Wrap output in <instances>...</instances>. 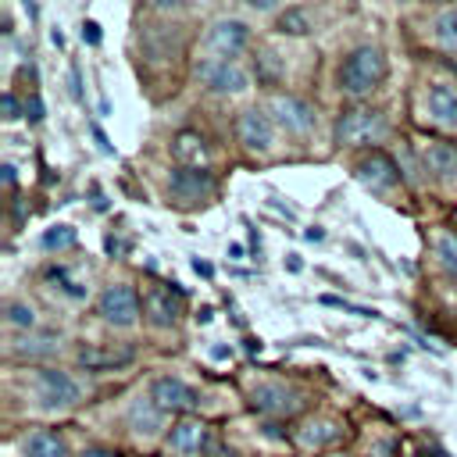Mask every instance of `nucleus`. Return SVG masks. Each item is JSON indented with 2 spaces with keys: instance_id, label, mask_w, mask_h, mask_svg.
Returning <instances> with one entry per match:
<instances>
[{
  "instance_id": "obj_25",
  "label": "nucleus",
  "mask_w": 457,
  "mask_h": 457,
  "mask_svg": "<svg viewBox=\"0 0 457 457\" xmlns=\"http://www.w3.org/2000/svg\"><path fill=\"white\" fill-rule=\"evenodd\" d=\"M54 336H32V339H18L14 346H11V353L14 357H46V353H54Z\"/></svg>"
},
{
  "instance_id": "obj_28",
  "label": "nucleus",
  "mask_w": 457,
  "mask_h": 457,
  "mask_svg": "<svg viewBox=\"0 0 457 457\" xmlns=\"http://www.w3.org/2000/svg\"><path fill=\"white\" fill-rule=\"evenodd\" d=\"M7 321H11L14 328H32V325H36V311H32V303H25V300H11V303H7Z\"/></svg>"
},
{
  "instance_id": "obj_29",
  "label": "nucleus",
  "mask_w": 457,
  "mask_h": 457,
  "mask_svg": "<svg viewBox=\"0 0 457 457\" xmlns=\"http://www.w3.org/2000/svg\"><path fill=\"white\" fill-rule=\"evenodd\" d=\"M82 39H86L89 46H96V43H100V25H96V21H86V25H82Z\"/></svg>"
},
{
  "instance_id": "obj_33",
  "label": "nucleus",
  "mask_w": 457,
  "mask_h": 457,
  "mask_svg": "<svg viewBox=\"0 0 457 457\" xmlns=\"http://www.w3.org/2000/svg\"><path fill=\"white\" fill-rule=\"evenodd\" d=\"M93 139L100 143V150H104V154H111V143H107V136H104V132H100L96 125H93Z\"/></svg>"
},
{
  "instance_id": "obj_20",
  "label": "nucleus",
  "mask_w": 457,
  "mask_h": 457,
  "mask_svg": "<svg viewBox=\"0 0 457 457\" xmlns=\"http://www.w3.org/2000/svg\"><path fill=\"white\" fill-rule=\"evenodd\" d=\"M21 450H25V457H68L64 439L57 432H50V428H36L32 436H25Z\"/></svg>"
},
{
  "instance_id": "obj_2",
  "label": "nucleus",
  "mask_w": 457,
  "mask_h": 457,
  "mask_svg": "<svg viewBox=\"0 0 457 457\" xmlns=\"http://www.w3.org/2000/svg\"><path fill=\"white\" fill-rule=\"evenodd\" d=\"M250 43V25L239 18H218L207 32H204V54L207 61H232L246 50Z\"/></svg>"
},
{
  "instance_id": "obj_17",
  "label": "nucleus",
  "mask_w": 457,
  "mask_h": 457,
  "mask_svg": "<svg viewBox=\"0 0 457 457\" xmlns=\"http://www.w3.org/2000/svg\"><path fill=\"white\" fill-rule=\"evenodd\" d=\"M421 157H425V168H428L436 179H457V143L432 139Z\"/></svg>"
},
{
  "instance_id": "obj_26",
  "label": "nucleus",
  "mask_w": 457,
  "mask_h": 457,
  "mask_svg": "<svg viewBox=\"0 0 457 457\" xmlns=\"http://www.w3.org/2000/svg\"><path fill=\"white\" fill-rule=\"evenodd\" d=\"M278 32H289V36H303V32H311V18H307V11H300V7H286V11L278 14Z\"/></svg>"
},
{
  "instance_id": "obj_9",
  "label": "nucleus",
  "mask_w": 457,
  "mask_h": 457,
  "mask_svg": "<svg viewBox=\"0 0 457 457\" xmlns=\"http://www.w3.org/2000/svg\"><path fill=\"white\" fill-rule=\"evenodd\" d=\"M271 114H275V121L286 129V132H293V136H307L314 125H318V114H314V107L307 104V100H300V96H271Z\"/></svg>"
},
{
  "instance_id": "obj_11",
  "label": "nucleus",
  "mask_w": 457,
  "mask_h": 457,
  "mask_svg": "<svg viewBox=\"0 0 457 457\" xmlns=\"http://www.w3.org/2000/svg\"><path fill=\"white\" fill-rule=\"evenodd\" d=\"M357 179H361L371 193H389V189L400 182V168H396V161H393L389 154L371 150L368 157L357 161Z\"/></svg>"
},
{
  "instance_id": "obj_4",
  "label": "nucleus",
  "mask_w": 457,
  "mask_h": 457,
  "mask_svg": "<svg viewBox=\"0 0 457 457\" xmlns=\"http://www.w3.org/2000/svg\"><path fill=\"white\" fill-rule=\"evenodd\" d=\"M36 396L43 407L57 411V407H75L82 400V382L71 378L61 368H39L36 371Z\"/></svg>"
},
{
  "instance_id": "obj_19",
  "label": "nucleus",
  "mask_w": 457,
  "mask_h": 457,
  "mask_svg": "<svg viewBox=\"0 0 457 457\" xmlns=\"http://www.w3.org/2000/svg\"><path fill=\"white\" fill-rule=\"evenodd\" d=\"M129 428L132 432H139V436H154L157 428H161V421H164V411L150 400V396H139V400H132L129 403Z\"/></svg>"
},
{
  "instance_id": "obj_27",
  "label": "nucleus",
  "mask_w": 457,
  "mask_h": 457,
  "mask_svg": "<svg viewBox=\"0 0 457 457\" xmlns=\"http://www.w3.org/2000/svg\"><path fill=\"white\" fill-rule=\"evenodd\" d=\"M75 239H79V236H75L71 225H54V228L43 232L39 243H43V250H68V246H75Z\"/></svg>"
},
{
  "instance_id": "obj_10",
  "label": "nucleus",
  "mask_w": 457,
  "mask_h": 457,
  "mask_svg": "<svg viewBox=\"0 0 457 457\" xmlns=\"http://www.w3.org/2000/svg\"><path fill=\"white\" fill-rule=\"evenodd\" d=\"M150 400L168 414V411H175V414H186V411H193L196 403H200V396H196V389L193 386H186L182 378H171V375H161V378H154V386H150Z\"/></svg>"
},
{
  "instance_id": "obj_38",
  "label": "nucleus",
  "mask_w": 457,
  "mask_h": 457,
  "mask_svg": "<svg viewBox=\"0 0 457 457\" xmlns=\"http://www.w3.org/2000/svg\"><path fill=\"white\" fill-rule=\"evenodd\" d=\"M50 39H54V46H64V36H61V29H54V32H50Z\"/></svg>"
},
{
  "instance_id": "obj_37",
  "label": "nucleus",
  "mask_w": 457,
  "mask_h": 457,
  "mask_svg": "<svg viewBox=\"0 0 457 457\" xmlns=\"http://www.w3.org/2000/svg\"><path fill=\"white\" fill-rule=\"evenodd\" d=\"M193 268H196L200 275H211V264H207V261H193Z\"/></svg>"
},
{
  "instance_id": "obj_1",
  "label": "nucleus",
  "mask_w": 457,
  "mask_h": 457,
  "mask_svg": "<svg viewBox=\"0 0 457 457\" xmlns=\"http://www.w3.org/2000/svg\"><path fill=\"white\" fill-rule=\"evenodd\" d=\"M382 75H386L382 50L378 46H357L339 68V89L350 96H364L382 82Z\"/></svg>"
},
{
  "instance_id": "obj_34",
  "label": "nucleus",
  "mask_w": 457,
  "mask_h": 457,
  "mask_svg": "<svg viewBox=\"0 0 457 457\" xmlns=\"http://www.w3.org/2000/svg\"><path fill=\"white\" fill-rule=\"evenodd\" d=\"M250 7H257V11H271L275 4H268V0H250Z\"/></svg>"
},
{
  "instance_id": "obj_39",
  "label": "nucleus",
  "mask_w": 457,
  "mask_h": 457,
  "mask_svg": "<svg viewBox=\"0 0 457 457\" xmlns=\"http://www.w3.org/2000/svg\"><path fill=\"white\" fill-rule=\"evenodd\" d=\"M336 457H343V453H336Z\"/></svg>"
},
{
  "instance_id": "obj_5",
  "label": "nucleus",
  "mask_w": 457,
  "mask_h": 457,
  "mask_svg": "<svg viewBox=\"0 0 457 457\" xmlns=\"http://www.w3.org/2000/svg\"><path fill=\"white\" fill-rule=\"evenodd\" d=\"M96 311H100V318H104L107 325L129 328V325H136V321H139V296H136V289H132V286L114 282V286H107V289L100 293Z\"/></svg>"
},
{
  "instance_id": "obj_3",
  "label": "nucleus",
  "mask_w": 457,
  "mask_h": 457,
  "mask_svg": "<svg viewBox=\"0 0 457 457\" xmlns=\"http://www.w3.org/2000/svg\"><path fill=\"white\" fill-rule=\"evenodd\" d=\"M382 136H386V121H382V114H375V111L353 107V111H343V114L336 118V143H343V146L378 143Z\"/></svg>"
},
{
  "instance_id": "obj_8",
  "label": "nucleus",
  "mask_w": 457,
  "mask_h": 457,
  "mask_svg": "<svg viewBox=\"0 0 457 457\" xmlns=\"http://www.w3.org/2000/svg\"><path fill=\"white\" fill-rule=\"evenodd\" d=\"M236 132H239V143L246 150H257V154H268L271 143H275V118L261 107H246L236 121Z\"/></svg>"
},
{
  "instance_id": "obj_7",
  "label": "nucleus",
  "mask_w": 457,
  "mask_h": 457,
  "mask_svg": "<svg viewBox=\"0 0 457 457\" xmlns=\"http://www.w3.org/2000/svg\"><path fill=\"white\" fill-rule=\"evenodd\" d=\"M211 428L200 421V418H182V421H175L171 425V432H168V439H164V446H168V453H175V457H204L207 450H211Z\"/></svg>"
},
{
  "instance_id": "obj_30",
  "label": "nucleus",
  "mask_w": 457,
  "mask_h": 457,
  "mask_svg": "<svg viewBox=\"0 0 457 457\" xmlns=\"http://www.w3.org/2000/svg\"><path fill=\"white\" fill-rule=\"evenodd\" d=\"M25 118H29V121H39V118H43V100H39V96H32V100L25 104Z\"/></svg>"
},
{
  "instance_id": "obj_13",
  "label": "nucleus",
  "mask_w": 457,
  "mask_h": 457,
  "mask_svg": "<svg viewBox=\"0 0 457 457\" xmlns=\"http://www.w3.org/2000/svg\"><path fill=\"white\" fill-rule=\"evenodd\" d=\"M425 114H428V121L453 129L457 125V89L450 82H436L425 96Z\"/></svg>"
},
{
  "instance_id": "obj_14",
  "label": "nucleus",
  "mask_w": 457,
  "mask_h": 457,
  "mask_svg": "<svg viewBox=\"0 0 457 457\" xmlns=\"http://www.w3.org/2000/svg\"><path fill=\"white\" fill-rule=\"evenodd\" d=\"M143 314L154 328H171L175 318H179V300L171 296V289H161L154 286L146 296H143Z\"/></svg>"
},
{
  "instance_id": "obj_22",
  "label": "nucleus",
  "mask_w": 457,
  "mask_h": 457,
  "mask_svg": "<svg viewBox=\"0 0 457 457\" xmlns=\"http://www.w3.org/2000/svg\"><path fill=\"white\" fill-rule=\"evenodd\" d=\"M432 36L446 54H457V7H443L432 21Z\"/></svg>"
},
{
  "instance_id": "obj_35",
  "label": "nucleus",
  "mask_w": 457,
  "mask_h": 457,
  "mask_svg": "<svg viewBox=\"0 0 457 457\" xmlns=\"http://www.w3.org/2000/svg\"><path fill=\"white\" fill-rule=\"evenodd\" d=\"M4 182L14 186V168H11V164H4Z\"/></svg>"
},
{
  "instance_id": "obj_21",
  "label": "nucleus",
  "mask_w": 457,
  "mask_h": 457,
  "mask_svg": "<svg viewBox=\"0 0 457 457\" xmlns=\"http://www.w3.org/2000/svg\"><path fill=\"white\" fill-rule=\"evenodd\" d=\"M336 439H339V425L328 421V418H314V421L296 428V443L300 446H325V443H336Z\"/></svg>"
},
{
  "instance_id": "obj_16",
  "label": "nucleus",
  "mask_w": 457,
  "mask_h": 457,
  "mask_svg": "<svg viewBox=\"0 0 457 457\" xmlns=\"http://www.w3.org/2000/svg\"><path fill=\"white\" fill-rule=\"evenodd\" d=\"M250 403H253V411H261V414H293V411L300 407L296 393H289V389H282V386H257V389L250 393Z\"/></svg>"
},
{
  "instance_id": "obj_23",
  "label": "nucleus",
  "mask_w": 457,
  "mask_h": 457,
  "mask_svg": "<svg viewBox=\"0 0 457 457\" xmlns=\"http://www.w3.org/2000/svg\"><path fill=\"white\" fill-rule=\"evenodd\" d=\"M436 261H439V268L446 275L457 278V232H450V228L436 232Z\"/></svg>"
},
{
  "instance_id": "obj_6",
  "label": "nucleus",
  "mask_w": 457,
  "mask_h": 457,
  "mask_svg": "<svg viewBox=\"0 0 457 457\" xmlns=\"http://www.w3.org/2000/svg\"><path fill=\"white\" fill-rule=\"evenodd\" d=\"M196 79H200L211 93H218V96L243 93V89L250 86V75H246L236 61H207V57H200V61H196Z\"/></svg>"
},
{
  "instance_id": "obj_31",
  "label": "nucleus",
  "mask_w": 457,
  "mask_h": 457,
  "mask_svg": "<svg viewBox=\"0 0 457 457\" xmlns=\"http://www.w3.org/2000/svg\"><path fill=\"white\" fill-rule=\"evenodd\" d=\"M79 457H121V453H114V450H107V446H86Z\"/></svg>"
},
{
  "instance_id": "obj_15",
  "label": "nucleus",
  "mask_w": 457,
  "mask_h": 457,
  "mask_svg": "<svg viewBox=\"0 0 457 457\" xmlns=\"http://www.w3.org/2000/svg\"><path fill=\"white\" fill-rule=\"evenodd\" d=\"M136 357L132 346H100V343H89L79 350V364L86 371H100V368H118V364H129Z\"/></svg>"
},
{
  "instance_id": "obj_24",
  "label": "nucleus",
  "mask_w": 457,
  "mask_h": 457,
  "mask_svg": "<svg viewBox=\"0 0 457 457\" xmlns=\"http://www.w3.org/2000/svg\"><path fill=\"white\" fill-rule=\"evenodd\" d=\"M46 282H57V289H61L64 296H71V300H82V296H86V286H82V282H75V278L68 275V268H64V264L46 268Z\"/></svg>"
},
{
  "instance_id": "obj_12",
  "label": "nucleus",
  "mask_w": 457,
  "mask_h": 457,
  "mask_svg": "<svg viewBox=\"0 0 457 457\" xmlns=\"http://www.w3.org/2000/svg\"><path fill=\"white\" fill-rule=\"evenodd\" d=\"M168 189L179 204H196L214 193V175L207 168H175Z\"/></svg>"
},
{
  "instance_id": "obj_18",
  "label": "nucleus",
  "mask_w": 457,
  "mask_h": 457,
  "mask_svg": "<svg viewBox=\"0 0 457 457\" xmlns=\"http://www.w3.org/2000/svg\"><path fill=\"white\" fill-rule=\"evenodd\" d=\"M171 154H175L179 168H204V164H207L204 136H200V132H189V129L171 139Z\"/></svg>"
},
{
  "instance_id": "obj_32",
  "label": "nucleus",
  "mask_w": 457,
  "mask_h": 457,
  "mask_svg": "<svg viewBox=\"0 0 457 457\" xmlns=\"http://www.w3.org/2000/svg\"><path fill=\"white\" fill-rule=\"evenodd\" d=\"M4 111H7V118H18V100H14V93H4Z\"/></svg>"
},
{
  "instance_id": "obj_36",
  "label": "nucleus",
  "mask_w": 457,
  "mask_h": 457,
  "mask_svg": "<svg viewBox=\"0 0 457 457\" xmlns=\"http://www.w3.org/2000/svg\"><path fill=\"white\" fill-rule=\"evenodd\" d=\"M303 236H307V239H311V243H318V239H321V236H325V232H321V228H307V232H303Z\"/></svg>"
}]
</instances>
